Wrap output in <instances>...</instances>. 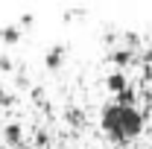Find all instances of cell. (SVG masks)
Here are the masks:
<instances>
[{
  "label": "cell",
  "instance_id": "9",
  "mask_svg": "<svg viewBox=\"0 0 152 149\" xmlns=\"http://www.w3.org/2000/svg\"><path fill=\"white\" fill-rule=\"evenodd\" d=\"M47 143H50V131L38 129V131H35V146H47Z\"/></svg>",
  "mask_w": 152,
  "mask_h": 149
},
{
  "label": "cell",
  "instance_id": "8",
  "mask_svg": "<svg viewBox=\"0 0 152 149\" xmlns=\"http://www.w3.org/2000/svg\"><path fill=\"white\" fill-rule=\"evenodd\" d=\"M64 120H67L70 126H76V129H82V126H85V111L76 108V105H70V108L64 111Z\"/></svg>",
  "mask_w": 152,
  "mask_h": 149
},
{
  "label": "cell",
  "instance_id": "11",
  "mask_svg": "<svg viewBox=\"0 0 152 149\" xmlns=\"http://www.w3.org/2000/svg\"><path fill=\"white\" fill-rule=\"evenodd\" d=\"M0 70H12V58L9 56H0Z\"/></svg>",
  "mask_w": 152,
  "mask_h": 149
},
{
  "label": "cell",
  "instance_id": "14",
  "mask_svg": "<svg viewBox=\"0 0 152 149\" xmlns=\"http://www.w3.org/2000/svg\"><path fill=\"white\" fill-rule=\"evenodd\" d=\"M149 96H152V93H149Z\"/></svg>",
  "mask_w": 152,
  "mask_h": 149
},
{
  "label": "cell",
  "instance_id": "3",
  "mask_svg": "<svg viewBox=\"0 0 152 149\" xmlns=\"http://www.w3.org/2000/svg\"><path fill=\"white\" fill-rule=\"evenodd\" d=\"M64 56H67V47H64V44H53V47L44 53V64H47V70H58V67L64 64Z\"/></svg>",
  "mask_w": 152,
  "mask_h": 149
},
{
  "label": "cell",
  "instance_id": "12",
  "mask_svg": "<svg viewBox=\"0 0 152 149\" xmlns=\"http://www.w3.org/2000/svg\"><path fill=\"white\" fill-rule=\"evenodd\" d=\"M143 82H152V64H143Z\"/></svg>",
  "mask_w": 152,
  "mask_h": 149
},
{
  "label": "cell",
  "instance_id": "6",
  "mask_svg": "<svg viewBox=\"0 0 152 149\" xmlns=\"http://www.w3.org/2000/svg\"><path fill=\"white\" fill-rule=\"evenodd\" d=\"M0 41L3 44H18L20 41V23H3L0 26Z\"/></svg>",
  "mask_w": 152,
  "mask_h": 149
},
{
  "label": "cell",
  "instance_id": "4",
  "mask_svg": "<svg viewBox=\"0 0 152 149\" xmlns=\"http://www.w3.org/2000/svg\"><path fill=\"white\" fill-rule=\"evenodd\" d=\"M3 137H6L9 146H23V126H20L18 120H9L3 126Z\"/></svg>",
  "mask_w": 152,
  "mask_h": 149
},
{
  "label": "cell",
  "instance_id": "1",
  "mask_svg": "<svg viewBox=\"0 0 152 149\" xmlns=\"http://www.w3.org/2000/svg\"><path fill=\"white\" fill-rule=\"evenodd\" d=\"M143 120H146V114L140 111L137 105L123 108V105H117L111 99V102H105L99 108V126L108 131L114 146H126L132 137H137L143 131Z\"/></svg>",
  "mask_w": 152,
  "mask_h": 149
},
{
  "label": "cell",
  "instance_id": "7",
  "mask_svg": "<svg viewBox=\"0 0 152 149\" xmlns=\"http://www.w3.org/2000/svg\"><path fill=\"white\" fill-rule=\"evenodd\" d=\"M114 102H117V105H123V108L137 105V91H134V85H129L126 91H120V93H114Z\"/></svg>",
  "mask_w": 152,
  "mask_h": 149
},
{
  "label": "cell",
  "instance_id": "5",
  "mask_svg": "<svg viewBox=\"0 0 152 149\" xmlns=\"http://www.w3.org/2000/svg\"><path fill=\"white\" fill-rule=\"evenodd\" d=\"M132 82H129V76H126V70H111V73L105 76V88L111 93H120V91H126Z\"/></svg>",
  "mask_w": 152,
  "mask_h": 149
},
{
  "label": "cell",
  "instance_id": "13",
  "mask_svg": "<svg viewBox=\"0 0 152 149\" xmlns=\"http://www.w3.org/2000/svg\"><path fill=\"white\" fill-rule=\"evenodd\" d=\"M111 149H129V146H111Z\"/></svg>",
  "mask_w": 152,
  "mask_h": 149
},
{
  "label": "cell",
  "instance_id": "10",
  "mask_svg": "<svg viewBox=\"0 0 152 149\" xmlns=\"http://www.w3.org/2000/svg\"><path fill=\"white\" fill-rule=\"evenodd\" d=\"M12 99H15V96H12V93L0 85V105H12Z\"/></svg>",
  "mask_w": 152,
  "mask_h": 149
},
{
  "label": "cell",
  "instance_id": "2",
  "mask_svg": "<svg viewBox=\"0 0 152 149\" xmlns=\"http://www.w3.org/2000/svg\"><path fill=\"white\" fill-rule=\"evenodd\" d=\"M108 61H114L117 67H129V64H137L140 61V50H132V47H114L108 53Z\"/></svg>",
  "mask_w": 152,
  "mask_h": 149
}]
</instances>
